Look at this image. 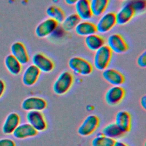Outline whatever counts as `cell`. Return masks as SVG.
<instances>
[{
    "mask_svg": "<svg viewBox=\"0 0 146 146\" xmlns=\"http://www.w3.org/2000/svg\"><path fill=\"white\" fill-rule=\"evenodd\" d=\"M21 123L19 115L15 112H10L6 117L2 127V131L5 135H11Z\"/></svg>",
    "mask_w": 146,
    "mask_h": 146,
    "instance_id": "cell-17",
    "label": "cell"
},
{
    "mask_svg": "<svg viewBox=\"0 0 146 146\" xmlns=\"http://www.w3.org/2000/svg\"><path fill=\"white\" fill-rule=\"evenodd\" d=\"M68 66L72 72L82 76L91 74L93 70L92 65L88 60L76 56H72L68 60Z\"/></svg>",
    "mask_w": 146,
    "mask_h": 146,
    "instance_id": "cell-3",
    "label": "cell"
},
{
    "mask_svg": "<svg viewBox=\"0 0 146 146\" xmlns=\"http://www.w3.org/2000/svg\"><path fill=\"white\" fill-rule=\"evenodd\" d=\"M6 90V83L4 80L0 79V98L3 96Z\"/></svg>",
    "mask_w": 146,
    "mask_h": 146,
    "instance_id": "cell-31",
    "label": "cell"
},
{
    "mask_svg": "<svg viewBox=\"0 0 146 146\" xmlns=\"http://www.w3.org/2000/svg\"><path fill=\"white\" fill-rule=\"evenodd\" d=\"M79 0H64V2L68 5H74L76 2H77Z\"/></svg>",
    "mask_w": 146,
    "mask_h": 146,
    "instance_id": "cell-34",
    "label": "cell"
},
{
    "mask_svg": "<svg viewBox=\"0 0 146 146\" xmlns=\"http://www.w3.org/2000/svg\"><path fill=\"white\" fill-rule=\"evenodd\" d=\"M38 132L28 123H20L13 132V136L17 139H25L36 136Z\"/></svg>",
    "mask_w": 146,
    "mask_h": 146,
    "instance_id": "cell-19",
    "label": "cell"
},
{
    "mask_svg": "<svg viewBox=\"0 0 146 146\" xmlns=\"http://www.w3.org/2000/svg\"><path fill=\"white\" fill-rule=\"evenodd\" d=\"M104 39L96 33L87 36L84 38V43L86 47L91 51H95L105 44Z\"/></svg>",
    "mask_w": 146,
    "mask_h": 146,
    "instance_id": "cell-22",
    "label": "cell"
},
{
    "mask_svg": "<svg viewBox=\"0 0 146 146\" xmlns=\"http://www.w3.org/2000/svg\"><path fill=\"white\" fill-rule=\"evenodd\" d=\"M116 25L115 13L108 11L102 14L95 24L96 32L100 34L107 33Z\"/></svg>",
    "mask_w": 146,
    "mask_h": 146,
    "instance_id": "cell-6",
    "label": "cell"
},
{
    "mask_svg": "<svg viewBox=\"0 0 146 146\" xmlns=\"http://www.w3.org/2000/svg\"><path fill=\"white\" fill-rule=\"evenodd\" d=\"M107 46L111 51L117 54H121L127 52L128 46L122 35L118 33H113L110 35L107 40Z\"/></svg>",
    "mask_w": 146,
    "mask_h": 146,
    "instance_id": "cell-5",
    "label": "cell"
},
{
    "mask_svg": "<svg viewBox=\"0 0 146 146\" xmlns=\"http://www.w3.org/2000/svg\"><path fill=\"white\" fill-rule=\"evenodd\" d=\"M40 74V71L34 65L30 64L26 67L22 73V82L25 86H33L38 81Z\"/></svg>",
    "mask_w": 146,
    "mask_h": 146,
    "instance_id": "cell-15",
    "label": "cell"
},
{
    "mask_svg": "<svg viewBox=\"0 0 146 146\" xmlns=\"http://www.w3.org/2000/svg\"><path fill=\"white\" fill-rule=\"evenodd\" d=\"M11 54L13 55L22 65L29 63V55L25 45L20 41L13 42L10 46Z\"/></svg>",
    "mask_w": 146,
    "mask_h": 146,
    "instance_id": "cell-13",
    "label": "cell"
},
{
    "mask_svg": "<svg viewBox=\"0 0 146 146\" xmlns=\"http://www.w3.org/2000/svg\"><path fill=\"white\" fill-rule=\"evenodd\" d=\"M133 8L135 15L141 14L145 12L146 8L145 0H126Z\"/></svg>",
    "mask_w": 146,
    "mask_h": 146,
    "instance_id": "cell-28",
    "label": "cell"
},
{
    "mask_svg": "<svg viewBox=\"0 0 146 146\" xmlns=\"http://www.w3.org/2000/svg\"><path fill=\"white\" fill-rule=\"evenodd\" d=\"M140 103L141 107L143 108V110H145V109H146V97L145 95L143 96L140 98Z\"/></svg>",
    "mask_w": 146,
    "mask_h": 146,
    "instance_id": "cell-32",
    "label": "cell"
},
{
    "mask_svg": "<svg viewBox=\"0 0 146 146\" xmlns=\"http://www.w3.org/2000/svg\"><path fill=\"white\" fill-rule=\"evenodd\" d=\"M100 119L98 116L90 114L87 116L78 128V133L83 137L92 135L98 128Z\"/></svg>",
    "mask_w": 146,
    "mask_h": 146,
    "instance_id": "cell-4",
    "label": "cell"
},
{
    "mask_svg": "<svg viewBox=\"0 0 146 146\" xmlns=\"http://www.w3.org/2000/svg\"><path fill=\"white\" fill-rule=\"evenodd\" d=\"M119 1H126V0H119Z\"/></svg>",
    "mask_w": 146,
    "mask_h": 146,
    "instance_id": "cell-35",
    "label": "cell"
},
{
    "mask_svg": "<svg viewBox=\"0 0 146 146\" xmlns=\"http://www.w3.org/2000/svg\"><path fill=\"white\" fill-rule=\"evenodd\" d=\"M46 13L48 18L52 19L58 23H61L66 17L64 11L60 7L56 5L48 6L46 10Z\"/></svg>",
    "mask_w": 146,
    "mask_h": 146,
    "instance_id": "cell-25",
    "label": "cell"
},
{
    "mask_svg": "<svg viewBox=\"0 0 146 146\" xmlns=\"http://www.w3.org/2000/svg\"><path fill=\"white\" fill-rule=\"evenodd\" d=\"M46 100L39 96H32L25 98L21 103V108L25 111H42L47 107Z\"/></svg>",
    "mask_w": 146,
    "mask_h": 146,
    "instance_id": "cell-11",
    "label": "cell"
},
{
    "mask_svg": "<svg viewBox=\"0 0 146 146\" xmlns=\"http://www.w3.org/2000/svg\"><path fill=\"white\" fill-rule=\"evenodd\" d=\"M112 56V52L104 44L95 51L93 66L99 71H103L108 67Z\"/></svg>",
    "mask_w": 146,
    "mask_h": 146,
    "instance_id": "cell-2",
    "label": "cell"
},
{
    "mask_svg": "<svg viewBox=\"0 0 146 146\" xmlns=\"http://www.w3.org/2000/svg\"><path fill=\"white\" fill-rule=\"evenodd\" d=\"M136 63L140 67L145 68L146 67V52L145 50L138 56Z\"/></svg>",
    "mask_w": 146,
    "mask_h": 146,
    "instance_id": "cell-29",
    "label": "cell"
},
{
    "mask_svg": "<svg viewBox=\"0 0 146 146\" xmlns=\"http://www.w3.org/2000/svg\"><path fill=\"white\" fill-rule=\"evenodd\" d=\"M27 123L30 124L38 132L44 131L47 127L46 118L42 111H28L26 115Z\"/></svg>",
    "mask_w": 146,
    "mask_h": 146,
    "instance_id": "cell-7",
    "label": "cell"
},
{
    "mask_svg": "<svg viewBox=\"0 0 146 146\" xmlns=\"http://www.w3.org/2000/svg\"><path fill=\"white\" fill-rule=\"evenodd\" d=\"M101 133L115 140L121 138L125 135L115 123H110L104 126L102 129Z\"/></svg>",
    "mask_w": 146,
    "mask_h": 146,
    "instance_id": "cell-23",
    "label": "cell"
},
{
    "mask_svg": "<svg viewBox=\"0 0 146 146\" xmlns=\"http://www.w3.org/2000/svg\"><path fill=\"white\" fill-rule=\"evenodd\" d=\"M125 91L121 86H112L105 93L104 100L111 106L119 104L124 98Z\"/></svg>",
    "mask_w": 146,
    "mask_h": 146,
    "instance_id": "cell-9",
    "label": "cell"
},
{
    "mask_svg": "<svg viewBox=\"0 0 146 146\" xmlns=\"http://www.w3.org/2000/svg\"><path fill=\"white\" fill-rule=\"evenodd\" d=\"M0 146H16V144L12 139L5 137L0 139Z\"/></svg>",
    "mask_w": 146,
    "mask_h": 146,
    "instance_id": "cell-30",
    "label": "cell"
},
{
    "mask_svg": "<svg viewBox=\"0 0 146 146\" xmlns=\"http://www.w3.org/2000/svg\"><path fill=\"white\" fill-rule=\"evenodd\" d=\"M80 21L79 18L75 13H72L65 17L61 23L62 27L64 31H71L74 30L76 26Z\"/></svg>",
    "mask_w": 146,
    "mask_h": 146,
    "instance_id": "cell-26",
    "label": "cell"
},
{
    "mask_svg": "<svg viewBox=\"0 0 146 146\" xmlns=\"http://www.w3.org/2000/svg\"><path fill=\"white\" fill-rule=\"evenodd\" d=\"M4 64L7 71L13 75H18L22 71V64L11 54L5 57Z\"/></svg>",
    "mask_w": 146,
    "mask_h": 146,
    "instance_id": "cell-21",
    "label": "cell"
},
{
    "mask_svg": "<svg viewBox=\"0 0 146 146\" xmlns=\"http://www.w3.org/2000/svg\"><path fill=\"white\" fill-rule=\"evenodd\" d=\"M74 83V76L70 71H63L54 80L52 89L55 94L61 96L66 94L71 88Z\"/></svg>",
    "mask_w": 146,
    "mask_h": 146,
    "instance_id": "cell-1",
    "label": "cell"
},
{
    "mask_svg": "<svg viewBox=\"0 0 146 146\" xmlns=\"http://www.w3.org/2000/svg\"><path fill=\"white\" fill-rule=\"evenodd\" d=\"M31 62L40 72L50 73L54 68V62L46 55L41 52H36L33 54Z\"/></svg>",
    "mask_w": 146,
    "mask_h": 146,
    "instance_id": "cell-8",
    "label": "cell"
},
{
    "mask_svg": "<svg viewBox=\"0 0 146 146\" xmlns=\"http://www.w3.org/2000/svg\"><path fill=\"white\" fill-rule=\"evenodd\" d=\"M75 14L80 21H89L92 17L90 0H79L74 5Z\"/></svg>",
    "mask_w": 146,
    "mask_h": 146,
    "instance_id": "cell-18",
    "label": "cell"
},
{
    "mask_svg": "<svg viewBox=\"0 0 146 146\" xmlns=\"http://www.w3.org/2000/svg\"><path fill=\"white\" fill-rule=\"evenodd\" d=\"M102 76L104 80L112 86H121L125 81L123 74L112 68H107L102 71Z\"/></svg>",
    "mask_w": 146,
    "mask_h": 146,
    "instance_id": "cell-14",
    "label": "cell"
},
{
    "mask_svg": "<svg viewBox=\"0 0 146 146\" xmlns=\"http://www.w3.org/2000/svg\"><path fill=\"white\" fill-rule=\"evenodd\" d=\"M113 146H129V145L122 141L115 140Z\"/></svg>",
    "mask_w": 146,
    "mask_h": 146,
    "instance_id": "cell-33",
    "label": "cell"
},
{
    "mask_svg": "<svg viewBox=\"0 0 146 146\" xmlns=\"http://www.w3.org/2000/svg\"><path fill=\"white\" fill-rule=\"evenodd\" d=\"M58 24L55 21L48 17L38 24L35 29V34L38 38H46L54 33Z\"/></svg>",
    "mask_w": 146,
    "mask_h": 146,
    "instance_id": "cell-10",
    "label": "cell"
},
{
    "mask_svg": "<svg viewBox=\"0 0 146 146\" xmlns=\"http://www.w3.org/2000/svg\"><path fill=\"white\" fill-rule=\"evenodd\" d=\"M124 133L130 131L132 127V117L130 113L125 110L118 111L115 116V122Z\"/></svg>",
    "mask_w": 146,
    "mask_h": 146,
    "instance_id": "cell-16",
    "label": "cell"
},
{
    "mask_svg": "<svg viewBox=\"0 0 146 146\" xmlns=\"http://www.w3.org/2000/svg\"><path fill=\"white\" fill-rule=\"evenodd\" d=\"M135 15V11L131 5L124 1V3L115 13L116 24L118 25H124L129 22Z\"/></svg>",
    "mask_w": 146,
    "mask_h": 146,
    "instance_id": "cell-12",
    "label": "cell"
},
{
    "mask_svg": "<svg viewBox=\"0 0 146 146\" xmlns=\"http://www.w3.org/2000/svg\"><path fill=\"white\" fill-rule=\"evenodd\" d=\"M75 33L80 36H87L96 33L95 24L89 21H80L74 29Z\"/></svg>",
    "mask_w": 146,
    "mask_h": 146,
    "instance_id": "cell-20",
    "label": "cell"
},
{
    "mask_svg": "<svg viewBox=\"0 0 146 146\" xmlns=\"http://www.w3.org/2000/svg\"><path fill=\"white\" fill-rule=\"evenodd\" d=\"M115 140L98 133L91 140V146H113Z\"/></svg>",
    "mask_w": 146,
    "mask_h": 146,
    "instance_id": "cell-27",
    "label": "cell"
},
{
    "mask_svg": "<svg viewBox=\"0 0 146 146\" xmlns=\"http://www.w3.org/2000/svg\"><path fill=\"white\" fill-rule=\"evenodd\" d=\"M110 0H90V7L93 16L100 17L105 13Z\"/></svg>",
    "mask_w": 146,
    "mask_h": 146,
    "instance_id": "cell-24",
    "label": "cell"
}]
</instances>
